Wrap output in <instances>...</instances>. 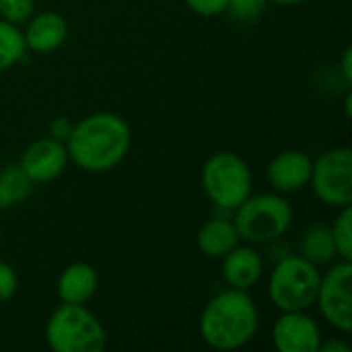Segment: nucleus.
<instances>
[{"label":"nucleus","instance_id":"nucleus-1","mask_svg":"<svg viewBox=\"0 0 352 352\" xmlns=\"http://www.w3.org/2000/svg\"><path fill=\"white\" fill-rule=\"evenodd\" d=\"M68 159L89 173H105L118 167L132 144L128 122L111 111H97L74 122L64 142Z\"/></svg>","mask_w":352,"mask_h":352},{"label":"nucleus","instance_id":"nucleus-6","mask_svg":"<svg viewBox=\"0 0 352 352\" xmlns=\"http://www.w3.org/2000/svg\"><path fill=\"white\" fill-rule=\"evenodd\" d=\"M322 270L303 256L283 258L270 272L268 299L278 311H307L316 303Z\"/></svg>","mask_w":352,"mask_h":352},{"label":"nucleus","instance_id":"nucleus-7","mask_svg":"<svg viewBox=\"0 0 352 352\" xmlns=\"http://www.w3.org/2000/svg\"><path fill=\"white\" fill-rule=\"evenodd\" d=\"M309 186L314 196L336 210L352 204V151L338 146L322 153L311 163Z\"/></svg>","mask_w":352,"mask_h":352},{"label":"nucleus","instance_id":"nucleus-22","mask_svg":"<svg viewBox=\"0 0 352 352\" xmlns=\"http://www.w3.org/2000/svg\"><path fill=\"white\" fill-rule=\"evenodd\" d=\"M19 291V276L14 272V268L0 260V303L10 301Z\"/></svg>","mask_w":352,"mask_h":352},{"label":"nucleus","instance_id":"nucleus-3","mask_svg":"<svg viewBox=\"0 0 352 352\" xmlns=\"http://www.w3.org/2000/svg\"><path fill=\"white\" fill-rule=\"evenodd\" d=\"M295 212L283 194H250L235 210L233 223L243 243L262 245L280 239L293 225Z\"/></svg>","mask_w":352,"mask_h":352},{"label":"nucleus","instance_id":"nucleus-24","mask_svg":"<svg viewBox=\"0 0 352 352\" xmlns=\"http://www.w3.org/2000/svg\"><path fill=\"white\" fill-rule=\"evenodd\" d=\"M72 122L68 120V118H54L52 122H50V126H47V136L50 138H56V140H60V142H66L68 140V136H70V132H72Z\"/></svg>","mask_w":352,"mask_h":352},{"label":"nucleus","instance_id":"nucleus-23","mask_svg":"<svg viewBox=\"0 0 352 352\" xmlns=\"http://www.w3.org/2000/svg\"><path fill=\"white\" fill-rule=\"evenodd\" d=\"M186 6L200 16H219L227 10V0H184Z\"/></svg>","mask_w":352,"mask_h":352},{"label":"nucleus","instance_id":"nucleus-11","mask_svg":"<svg viewBox=\"0 0 352 352\" xmlns=\"http://www.w3.org/2000/svg\"><path fill=\"white\" fill-rule=\"evenodd\" d=\"M311 163L314 159L307 153L297 151V148L276 153L266 167V179L272 192L289 196L309 186Z\"/></svg>","mask_w":352,"mask_h":352},{"label":"nucleus","instance_id":"nucleus-14","mask_svg":"<svg viewBox=\"0 0 352 352\" xmlns=\"http://www.w3.org/2000/svg\"><path fill=\"white\" fill-rule=\"evenodd\" d=\"M99 289V274L91 264L74 262L68 264L58 280H56V295L60 303H74L87 305Z\"/></svg>","mask_w":352,"mask_h":352},{"label":"nucleus","instance_id":"nucleus-29","mask_svg":"<svg viewBox=\"0 0 352 352\" xmlns=\"http://www.w3.org/2000/svg\"><path fill=\"white\" fill-rule=\"evenodd\" d=\"M0 243H2V223H0Z\"/></svg>","mask_w":352,"mask_h":352},{"label":"nucleus","instance_id":"nucleus-10","mask_svg":"<svg viewBox=\"0 0 352 352\" xmlns=\"http://www.w3.org/2000/svg\"><path fill=\"white\" fill-rule=\"evenodd\" d=\"M68 163L66 144L50 136L33 140L19 159V167L33 184H50L58 179Z\"/></svg>","mask_w":352,"mask_h":352},{"label":"nucleus","instance_id":"nucleus-2","mask_svg":"<svg viewBox=\"0 0 352 352\" xmlns=\"http://www.w3.org/2000/svg\"><path fill=\"white\" fill-rule=\"evenodd\" d=\"M260 330V309L250 291L225 289L204 305L198 322L200 338L214 351H239Z\"/></svg>","mask_w":352,"mask_h":352},{"label":"nucleus","instance_id":"nucleus-28","mask_svg":"<svg viewBox=\"0 0 352 352\" xmlns=\"http://www.w3.org/2000/svg\"><path fill=\"white\" fill-rule=\"evenodd\" d=\"M344 109H346V116H351V93H346V99H344Z\"/></svg>","mask_w":352,"mask_h":352},{"label":"nucleus","instance_id":"nucleus-17","mask_svg":"<svg viewBox=\"0 0 352 352\" xmlns=\"http://www.w3.org/2000/svg\"><path fill=\"white\" fill-rule=\"evenodd\" d=\"M31 186L33 182L19 165H8L0 169V210L21 204L31 194Z\"/></svg>","mask_w":352,"mask_h":352},{"label":"nucleus","instance_id":"nucleus-27","mask_svg":"<svg viewBox=\"0 0 352 352\" xmlns=\"http://www.w3.org/2000/svg\"><path fill=\"white\" fill-rule=\"evenodd\" d=\"M268 2H274L278 6H299V4H305L309 0H268Z\"/></svg>","mask_w":352,"mask_h":352},{"label":"nucleus","instance_id":"nucleus-19","mask_svg":"<svg viewBox=\"0 0 352 352\" xmlns=\"http://www.w3.org/2000/svg\"><path fill=\"white\" fill-rule=\"evenodd\" d=\"M332 235H334V243H336V252H338V260H346L352 262V208L344 206L340 208V212L336 214L334 223L330 225Z\"/></svg>","mask_w":352,"mask_h":352},{"label":"nucleus","instance_id":"nucleus-9","mask_svg":"<svg viewBox=\"0 0 352 352\" xmlns=\"http://www.w3.org/2000/svg\"><path fill=\"white\" fill-rule=\"evenodd\" d=\"M324 334L307 311H280L272 326V344L278 352H320Z\"/></svg>","mask_w":352,"mask_h":352},{"label":"nucleus","instance_id":"nucleus-21","mask_svg":"<svg viewBox=\"0 0 352 352\" xmlns=\"http://www.w3.org/2000/svg\"><path fill=\"white\" fill-rule=\"evenodd\" d=\"M268 6V0H227V14H231L235 21L248 23L256 21Z\"/></svg>","mask_w":352,"mask_h":352},{"label":"nucleus","instance_id":"nucleus-5","mask_svg":"<svg viewBox=\"0 0 352 352\" xmlns=\"http://www.w3.org/2000/svg\"><path fill=\"white\" fill-rule=\"evenodd\" d=\"M204 196L221 210H235L254 188V175L248 161L231 151L214 153L200 171Z\"/></svg>","mask_w":352,"mask_h":352},{"label":"nucleus","instance_id":"nucleus-4","mask_svg":"<svg viewBox=\"0 0 352 352\" xmlns=\"http://www.w3.org/2000/svg\"><path fill=\"white\" fill-rule=\"evenodd\" d=\"M45 342L54 352H101L107 332L87 305L60 303L45 322Z\"/></svg>","mask_w":352,"mask_h":352},{"label":"nucleus","instance_id":"nucleus-8","mask_svg":"<svg viewBox=\"0 0 352 352\" xmlns=\"http://www.w3.org/2000/svg\"><path fill=\"white\" fill-rule=\"evenodd\" d=\"M320 316L340 334L352 330V262L336 260L322 272L316 303Z\"/></svg>","mask_w":352,"mask_h":352},{"label":"nucleus","instance_id":"nucleus-26","mask_svg":"<svg viewBox=\"0 0 352 352\" xmlns=\"http://www.w3.org/2000/svg\"><path fill=\"white\" fill-rule=\"evenodd\" d=\"M320 351L322 352H349L351 351V346H349V342H346V340H342V338H330V340H322V344H320Z\"/></svg>","mask_w":352,"mask_h":352},{"label":"nucleus","instance_id":"nucleus-16","mask_svg":"<svg viewBox=\"0 0 352 352\" xmlns=\"http://www.w3.org/2000/svg\"><path fill=\"white\" fill-rule=\"evenodd\" d=\"M299 256H303L305 260H309L318 268L330 266L332 262H336L338 252H336V243H334V235H332L330 225H324V223L309 225L301 235Z\"/></svg>","mask_w":352,"mask_h":352},{"label":"nucleus","instance_id":"nucleus-25","mask_svg":"<svg viewBox=\"0 0 352 352\" xmlns=\"http://www.w3.org/2000/svg\"><path fill=\"white\" fill-rule=\"evenodd\" d=\"M340 74L344 78L346 85H352V47H344L342 56H340Z\"/></svg>","mask_w":352,"mask_h":352},{"label":"nucleus","instance_id":"nucleus-12","mask_svg":"<svg viewBox=\"0 0 352 352\" xmlns=\"http://www.w3.org/2000/svg\"><path fill=\"white\" fill-rule=\"evenodd\" d=\"M264 274V258L256 245L239 243L221 258V278L229 289L252 291Z\"/></svg>","mask_w":352,"mask_h":352},{"label":"nucleus","instance_id":"nucleus-13","mask_svg":"<svg viewBox=\"0 0 352 352\" xmlns=\"http://www.w3.org/2000/svg\"><path fill=\"white\" fill-rule=\"evenodd\" d=\"M27 50L35 54H50L64 45L68 39V21L54 10L31 14L23 29Z\"/></svg>","mask_w":352,"mask_h":352},{"label":"nucleus","instance_id":"nucleus-18","mask_svg":"<svg viewBox=\"0 0 352 352\" xmlns=\"http://www.w3.org/2000/svg\"><path fill=\"white\" fill-rule=\"evenodd\" d=\"M25 54H27V45H25L23 29L19 25L0 19V72L19 64Z\"/></svg>","mask_w":352,"mask_h":352},{"label":"nucleus","instance_id":"nucleus-20","mask_svg":"<svg viewBox=\"0 0 352 352\" xmlns=\"http://www.w3.org/2000/svg\"><path fill=\"white\" fill-rule=\"evenodd\" d=\"M35 10V0H0V19L12 25H25Z\"/></svg>","mask_w":352,"mask_h":352},{"label":"nucleus","instance_id":"nucleus-15","mask_svg":"<svg viewBox=\"0 0 352 352\" xmlns=\"http://www.w3.org/2000/svg\"><path fill=\"white\" fill-rule=\"evenodd\" d=\"M241 243L233 219H210L196 233V248L210 260H221Z\"/></svg>","mask_w":352,"mask_h":352}]
</instances>
